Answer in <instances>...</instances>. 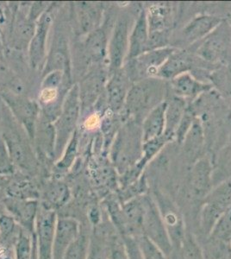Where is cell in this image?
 <instances>
[{"label":"cell","mask_w":231,"mask_h":259,"mask_svg":"<svg viewBox=\"0 0 231 259\" xmlns=\"http://www.w3.org/2000/svg\"><path fill=\"white\" fill-rule=\"evenodd\" d=\"M166 84L160 78H147L130 87L123 108L135 120L143 119L155 106L165 101Z\"/></svg>","instance_id":"1"},{"label":"cell","mask_w":231,"mask_h":259,"mask_svg":"<svg viewBox=\"0 0 231 259\" xmlns=\"http://www.w3.org/2000/svg\"><path fill=\"white\" fill-rule=\"evenodd\" d=\"M231 205V177L214 186L203 201L199 216V241L206 239Z\"/></svg>","instance_id":"2"},{"label":"cell","mask_w":231,"mask_h":259,"mask_svg":"<svg viewBox=\"0 0 231 259\" xmlns=\"http://www.w3.org/2000/svg\"><path fill=\"white\" fill-rule=\"evenodd\" d=\"M81 112L79 85H73L67 93L62 103L61 113L54 123L56 133L55 156L61 158L63 151L75 133Z\"/></svg>","instance_id":"3"},{"label":"cell","mask_w":231,"mask_h":259,"mask_svg":"<svg viewBox=\"0 0 231 259\" xmlns=\"http://www.w3.org/2000/svg\"><path fill=\"white\" fill-rule=\"evenodd\" d=\"M150 194L161 212L172 247L176 248L181 243L188 231L181 211L178 208L175 199L166 192L154 189Z\"/></svg>","instance_id":"4"},{"label":"cell","mask_w":231,"mask_h":259,"mask_svg":"<svg viewBox=\"0 0 231 259\" xmlns=\"http://www.w3.org/2000/svg\"><path fill=\"white\" fill-rule=\"evenodd\" d=\"M144 207L143 235L158 245L167 257H169L173 249L171 240L158 206L150 193L144 195Z\"/></svg>","instance_id":"5"},{"label":"cell","mask_w":231,"mask_h":259,"mask_svg":"<svg viewBox=\"0 0 231 259\" xmlns=\"http://www.w3.org/2000/svg\"><path fill=\"white\" fill-rule=\"evenodd\" d=\"M175 50L167 46L147 51L136 58L128 60L130 64L127 67L126 74L134 82L147 78H157L159 69Z\"/></svg>","instance_id":"6"},{"label":"cell","mask_w":231,"mask_h":259,"mask_svg":"<svg viewBox=\"0 0 231 259\" xmlns=\"http://www.w3.org/2000/svg\"><path fill=\"white\" fill-rule=\"evenodd\" d=\"M57 215L56 211L40 205L35 221V239L38 259H54V237Z\"/></svg>","instance_id":"7"},{"label":"cell","mask_w":231,"mask_h":259,"mask_svg":"<svg viewBox=\"0 0 231 259\" xmlns=\"http://www.w3.org/2000/svg\"><path fill=\"white\" fill-rule=\"evenodd\" d=\"M129 18L122 15L117 18L108 45V58L110 72L113 74L122 69L129 52L130 35Z\"/></svg>","instance_id":"8"},{"label":"cell","mask_w":231,"mask_h":259,"mask_svg":"<svg viewBox=\"0 0 231 259\" xmlns=\"http://www.w3.org/2000/svg\"><path fill=\"white\" fill-rule=\"evenodd\" d=\"M53 18L49 12H44L35 25V34L28 47L29 65L34 69L44 68L46 62L48 34L52 25Z\"/></svg>","instance_id":"9"},{"label":"cell","mask_w":231,"mask_h":259,"mask_svg":"<svg viewBox=\"0 0 231 259\" xmlns=\"http://www.w3.org/2000/svg\"><path fill=\"white\" fill-rule=\"evenodd\" d=\"M38 201L8 197L5 200V206L21 228L30 234H35V221L38 213Z\"/></svg>","instance_id":"10"},{"label":"cell","mask_w":231,"mask_h":259,"mask_svg":"<svg viewBox=\"0 0 231 259\" xmlns=\"http://www.w3.org/2000/svg\"><path fill=\"white\" fill-rule=\"evenodd\" d=\"M81 232L76 219L71 217L57 218L54 237V259H63L64 254Z\"/></svg>","instance_id":"11"},{"label":"cell","mask_w":231,"mask_h":259,"mask_svg":"<svg viewBox=\"0 0 231 259\" xmlns=\"http://www.w3.org/2000/svg\"><path fill=\"white\" fill-rule=\"evenodd\" d=\"M5 100L18 117V120L24 124L29 137L34 138L38 118V106L34 101L13 94L5 96Z\"/></svg>","instance_id":"12"},{"label":"cell","mask_w":231,"mask_h":259,"mask_svg":"<svg viewBox=\"0 0 231 259\" xmlns=\"http://www.w3.org/2000/svg\"><path fill=\"white\" fill-rule=\"evenodd\" d=\"M130 80L125 71L120 70L111 74L106 87V100L112 112H119L125 104L126 97L129 93Z\"/></svg>","instance_id":"13"},{"label":"cell","mask_w":231,"mask_h":259,"mask_svg":"<svg viewBox=\"0 0 231 259\" xmlns=\"http://www.w3.org/2000/svg\"><path fill=\"white\" fill-rule=\"evenodd\" d=\"M220 24L221 19L217 17L210 15L196 17L184 27L182 30V41L187 45H193L207 37Z\"/></svg>","instance_id":"14"},{"label":"cell","mask_w":231,"mask_h":259,"mask_svg":"<svg viewBox=\"0 0 231 259\" xmlns=\"http://www.w3.org/2000/svg\"><path fill=\"white\" fill-rule=\"evenodd\" d=\"M150 32L147 21L146 11L143 10L138 15L135 24L132 27L129 35V52L128 60L134 59L150 50Z\"/></svg>","instance_id":"15"},{"label":"cell","mask_w":231,"mask_h":259,"mask_svg":"<svg viewBox=\"0 0 231 259\" xmlns=\"http://www.w3.org/2000/svg\"><path fill=\"white\" fill-rule=\"evenodd\" d=\"M193 62L190 54L186 50L176 49L159 69L157 78L172 80L180 74L188 73L192 68Z\"/></svg>","instance_id":"16"},{"label":"cell","mask_w":231,"mask_h":259,"mask_svg":"<svg viewBox=\"0 0 231 259\" xmlns=\"http://www.w3.org/2000/svg\"><path fill=\"white\" fill-rule=\"evenodd\" d=\"M166 107L167 102L165 100L155 106L144 118L142 127L143 143L158 139L164 135L166 129Z\"/></svg>","instance_id":"17"},{"label":"cell","mask_w":231,"mask_h":259,"mask_svg":"<svg viewBox=\"0 0 231 259\" xmlns=\"http://www.w3.org/2000/svg\"><path fill=\"white\" fill-rule=\"evenodd\" d=\"M171 85L173 95L184 100L194 99L211 89V85L197 80L189 72L173 79L171 80Z\"/></svg>","instance_id":"18"},{"label":"cell","mask_w":231,"mask_h":259,"mask_svg":"<svg viewBox=\"0 0 231 259\" xmlns=\"http://www.w3.org/2000/svg\"><path fill=\"white\" fill-rule=\"evenodd\" d=\"M106 74L103 71H96L89 74L83 80L79 89V98L82 108L91 106L103 93Z\"/></svg>","instance_id":"19"},{"label":"cell","mask_w":231,"mask_h":259,"mask_svg":"<svg viewBox=\"0 0 231 259\" xmlns=\"http://www.w3.org/2000/svg\"><path fill=\"white\" fill-rule=\"evenodd\" d=\"M108 39L101 28L88 34L85 41V53L87 59L94 63H101L108 55Z\"/></svg>","instance_id":"20"},{"label":"cell","mask_w":231,"mask_h":259,"mask_svg":"<svg viewBox=\"0 0 231 259\" xmlns=\"http://www.w3.org/2000/svg\"><path fill=\"white\" fill-rule=\"evenodd\" d=\"M166 129L164 134L172 140L175 137L176 131L187 111L186 100L173 95L169 100H166Z\"/></svg>","instance_id":"21"},{"label":"cell","mask_w":231,"mask_h":259,"mask_svg":"<svg viewBox=\"0 0 231 259\" xmlns=\"http://www.w3.org/2000/svg\"><path fill=\"white\" fill-rule=\"evenodd\" d=\"M168 259H205L201 244L193 233L187 231L184 239L173 248Z\"/></svg>","instance_id":"22"},{"label":"cell","mask_w":231,"mask_h":259,"mask_svg":"<svg viewBox=\"0 0 231 259\" xmlns=\"http://www.w3.org/2000/svg\"><path fill=\"white\" fill-rule=\"evenodd\" d=\"M70 190L65 183L56 181L48 186L44 194V202L42 206L49 209L56 211L65 206L70 200Z\"/></svg>","instance_id":"23"},{"label":"cell","mask_w":231,"mask_h":259,"mask_svg":"<svg viewBox=\"0 0 231 259\" xmlns=\"http://www.w3.org/2000/svg\"><path fill=\"white\" fill-rule=\"evenodd\" d=\"M15 259H38L35 234L21 227L15 242Z\"/></svg>","instance_id":"24"},{"label":"cell","mask_w":231,"mask_h":259,"mask_svg":"<svg viewBox=\"0 0 231 259\" xmlns=\"http://www.w3.org/2000/svg\"><path fill=\"white\" fill-rule=\"evenodd\" d=\"M36 23L28 18V16H19L13 25V38L18 48L29 47V42L35 34Z\"/></svg>","instance_id":"25"},{"label":"cell","mask_w":231,"mask_h":259,"mask_svg":"<svg viewBox=\"0 0 231 259\" xmlns=\"http://www.w3.org/2000/svg\"><path fill=\"white\" fill-rule=\"evenodd\" d=\"M79 5V21L81 30L85 33H91L98 29L96 24L100 21V12L95 7L86 3Z\"/></svg>","instance_id":"26"},{"label":"cell","mask_w":231,"mask_h":259,"mask_svg":"<svg viewBox=\"0 0 231 259\" xmlns=\"http://www.w3.org/2000/svg\"><path fill=\"white\" fill-rule=\"evenodd\" d=\"M89 238L84 233H79L65 252L63 259H87L89 256Z\"/></svg>","instance_id":"27"},{"label":"cell","mask_w":231,"mask_h":259,"mask_svg":"<svg viewBox=\"0 0 231 259\" xmlns=\"http://www.w3.org/2000/svg\"><path fill=\"white\" fill-rule=\"evenodd\" d=\"M77 148H78V134L75 132L63 151L62 158H60L58 162L56 163V172H58L59 174L68 171L72 166L76 156Z\"/></svg>","instance_id":"28"},{"label":"cell","mask_w":231,"mask_h":259,"mask_svg":"<svg viewBox=\"0 0 231 259\" xmlns=\"http://www.w3.org/2000/svg\"><path fill=\"white\" fill-rule=\"evenodd\" d=\"M209 236L220 241L231 243V205L217 221Z\"/></svg>","instance_id":"29"},{"label":"cell","mask_w":231,"mask_h":259,"mask_svg":"<svg viewBox=\"0 0 231 259\" xmlns=\"http://www.w3.org/2000/svg\"><path fill=\"white\" fill-rule=\"evenodd\" d=\"M138 246L140 249L143 259H168L167 255L158 245L148 239L145 236H140L136 238Z\"/></svg>","instance_id":"30"},{"label":"cell","mask_w":231,"mask_h":259,"mask_svg":"<svg viewBox=\"0 0 231 259\" xmlns=\"http://www.w3.org/2000/svg\"><path fill=\"white\" fill-rule=\"evenodd\" d=\"M107 259H129L123 238L118 233L109 238Z\"/></svg>","instance_id":"31"},{"label":"cell","mask_w":231,"mask_h":259,"mask_svg":"<svg viewBox=\"0 0 231 259\" xmlns=\"http://www.w3.org/2000/svg\"><path fill=\"white\" fill-rule=\"evenodd\" d=\"M18 223L16 222L12 215L2 213L0 215V239H9L12 233L16 231Z\"/></svg>","instance_id":"32"},{"label":"cell","mask_w":231,"mask_h":259,"mask_svg":"<svg viewBox=\"0 0 231 259\" xmlns=\"http://www.w3.org/2000/svg\"><path fill=\"white\" fill-rule=\"evenodd\" d=\"M63 71H53L49 74L44 75V79L41 84V89H49V90H57L59 87L62 84L64 78Z\"/></svg>","instance_id":"33"},{"label":"cell","mask_w":231,"mask_h":259,"mask_svg":"<svg viewBox=\"0 0 231 259\" xmlns=\"http://www.w3.org/2000/svg\"><path fill=\"white\" fill-rule=\"evenodd\" d=\"M100 218H101V215H100V210L98 209L97 207H93L90 209V211H89V219H90V221H91L93 224H99Z\"/></svg>","instance_id":"34"},{"label":"cell","mask_w":231,"mask_h":259,"mask_svg":"<svg viewBox=\"0 0 231 259\" xmlns=\"http://www.w3.org/2000/svg\"><path fill=\"white\" fill-rule=\"evenodd\" d=\"M12 79V78H10L8 73L6 72V68H4L2 65H0V85H2L3 84L8 85Z\"/></svg>","instance_id":"35"},{"label":"cell","mask_w":231,"mask_h":259,"mask_svg":"<svg viewBox=\"0 0 231 259\" xmlns=\"http://www.w3.org/2000/svg\"><path fill=\"white\" fill-rule=\"evenodd\" d=\"M3 212H1V208H0V215L2 214Z\"/></svg>","instance_id":"36"}]
</instances>
